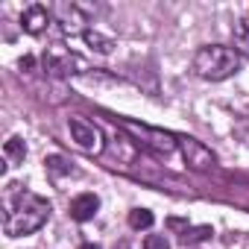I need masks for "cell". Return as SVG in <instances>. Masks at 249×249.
<instances>
[{
	"mask_svg": "<svg viewBox=\"0 0 249 249\" xmlns=\"http://www.w3.org/2000/svg\"><path fill=\"white\" fill-rule=\"evenodd\" d=\"M50 217V202L33 191H21L9 217H6V234L9 237H24V234H33L38 231Z\"/></svg>",
	"mask_w": 249,
	"mask_h": 249,
	"instance_id": "6da1fadb",
	"label": "cell"
},
{
	"mask_svg": "<svg viewBox=\"0 0 249 249\" xmlns=\"http://www.w3.org/2000/svg\"><path fill=\"white\" fill-rule=\"evenodd\" d=\"M237 68H240V56H237V50L223 47V44L199 47L196 56H194V73L202 76V79H211V82H220V79L231 76Z\"/></svg>",
	"mask_w": 249,
	"mask_h": 249,
	"instance_id": "7a4b0ae2",
	"label": "cell"
},
{
	"mask_svg": "<svg viewBox=\"0 0 249 249\" xmlns=\"http://www.w3.org/2000/svg\"><path fill=\"white\" fill-rule=\"evenodd\" d=\"M120 126L126 129V132H132L135 138H138V144H144V147H150V150H156V153H173L176 147H179V138H173V135H167V132H161V129H153V126H138V123H132V120H120Z\"/></svg>",
	"mask_w": 249,
	"mask_h": 249,
	"instance_id": "3957f363",
	"label": "cell"
},
{
	"mask_svg": "<svg viewBox=\"0 0 249 249\" xmlns=\"http://www.w3.org/2000/svg\"><path fill=\"white\" fill-rule=\"evenodd\" d=\"M68 129H71V141L85 150V153H103V132L94 126V123L82 120V117H71L68 120Z\"/></svg>",
	"mask_w": 249,
	"mask_h": 249,
	"instance_id": "277c9868",
	"label": "cell"
},
{
	"mask_svg": "<svg viewBox=\"0 0 249 249\" xmlns=\"http://www.w3.org/2000/svg\"><path fill=\"white\" fill-rule=\"evenodd\" d=\"M179 147H182V156H185V164L194 167V170H211L214 167V156L208 147H202L199 141L194 138H179Z\"/></svg>",
	"mask_w": 249,
	"mask_h": 249,
	"instance_id": "5b68a950",
	"label": "cell"
},
{
	"mask_svg": "<svg viewBox=\"0 0 249 249\" xmlns=\"http://www.w3.org/2000/svg\"><path fill=\"white\" fill-rule=\"evenodd\" d=\"M97 208H100V199H97L94 194H79V196L71 202V217H73L76 223H85V220H91V217L97 214Z\"/></svg>",
	"mask_w": 249,
	"mask_h": 249,
	"instance_id": "8992f818",
	"label": "cell"
},
{
	"mask_svg": "<svg viewBox=\"0 0 249 249\" xmlns=\"http://www.w3.org/2000/svg\"><path fill=\"white\" fill-rule=\"evenodd\" d=\"M21 24H24V30H27L30 36H38V33L47 30V24H50V12H47L44 6H30V9L24 12Z\"/></svg>",
	"mask_w": 249,
	"mask_h": 249,
	"instance_id": "52a82bcc",
	"label": "cell"
},
{
	"mask_svg": "<svg viewBox=\"0 0 249 249\" xmlns=\"http://www.w3.org/2000/svg\"><path fill=\"white\" fill-rule=\"evenodd\" d=\"M44 71L50 76H68L73 73V59L68 53H56V50H47L44 53Z\"/></svg>",
	"mask_w": 249,
	"mask_h": 249,
	"instance_id": "ba28073f",
	"label": "cell"
},
{
	"mask_svg": "<svg viewBox=\"0 0 249 249\" xmlns=\"http://www.w3.org/2000/svg\"><path fill=\"white\" fill-rule=\"evenodd\" d=\"M114 156H117V164H135V156H138V141H129L126 135H117L108 147Z\"/></svg>",
	"mask_w": 249,
	"mask_h": 249,
	"instance_id": "9c48e42d",
	"label": "cell"
},
{
	"mask_svg": "<svg viewBox=\"0 0 249 249\" xmlns=\"http://www.w3.org/2000/svg\"><path fill=\"white\" fill-rule=\"evenodd\" d=\"M153 220H156V217H153L150 208H132V211H129V226H132V229H150Z\"/></svg>",
	"mask_w": 249,
	"mask_h": 249,
	"instance_id": "30bf717a",
	"label": "cell"
},
{
	"mask_svg": "<svg viewBox=\"0 0 249 249\" xmlns=\"http://www.w3.org/2000/svg\"><path fill=\"white\" fill-rule=\"evenodd\" d=\"M85 41H88L97 53H111V47H114V41L106 38V36H100L97 30H88V33H85Z\"/></svg>",
	"mask_w": 249,
	"mask_h": 249,
	"instance_id": "8fae6325",
	"label": "cell"
},
{
	"mask_svg": "<svg viewBox=\"0 0 249 249\" xmlns=\"http://www.w3.org/2000/svg\"><path fill=\"white\" fill-rule=\"evenodd\" d=\"M234 47L240 53H249V18H243L240 24H234Z\"/></svg>",
	"mask_w": 249,
	"mask_h": 249,
	"instance_id": "7c38bea8",
	"label": "cell"
},
{
	"mask_svg": "<svg viewBox=\"0 0 249 249\" xmlns=\"http://www.w3.org/2000/svg\"><path fill=\"white\" fill-rule=\"evenodd\" d=\"M214 234V229L211 226H196V229H185V234H182V243L188 246V243H199V240H208Z\"/></svg>",
	"mask_w": 249,
	"mask_h": 249,
	"instance_id": "4fadbf2b",
	"label": "cell"
},
{
	"mask_svg": "<svg viewBox=\"0 0 249 249\" xmlns=\"http://www.w3.org/2000/svg\"><path fill=\"white\" fill-rule=\"evenodd\" d=\"M3 150H6V156H9L12 161H24V156H27V147H24L21 138H9Z\"/></svg>",
	"mask_w": 249,
	"mask_h": 249,
	"instance_id": "5bb4252c",
	"label": "cell"
},
{
	"mask_svg": "<svg viewBox=\"0 0 249 249\" xmlns=\"http://www.w3.org/2000/svg\"><path fill=\"white\" fill-rule=\"evenodd\" d=\"M44 164H47V170H50V173H71V170H73L62 156H47V159H44Z\"/></svg>",
	"mask_w": 249,
	"mask_h": 249,
	"instance_id": "9a60e30c",
	"label": "cell"
},
{
	"mask_svg": "<svg viewBox=\"0 0 249 249\" xmlns=\"http://www.w3.org/2000/svg\"><path fill=\"white\" fill-rule=\"evenodd\" d=\"M144 249H170V240H167L164 234H147Z\"/></svg>",
	"mask_w": 249,
	"mask_h": 249,
	"instance_id": "2e32d148",
	"label": "cell"
},
{
	"mask_svg": "<svg viewBox=\"0 0 249 249\" xmlns=\"http://www.w3.org/2000/svg\"><path fill=\"white\" fill-rule=\"evenodd\" d=\"M234 135H237L243 144H249V117H243L237 126H234Z\"/></svg>",
	"mask_w": 249,
	"mask_h": 249,
	"instance_id": "e0dca14e",
	"label": "cell"
},
{
	"mask_svg": "<svg viewBox=\"0 0 249 249\" xmlns=\"http://www.w3.org/2000/svg\"><path fill=\"white\" fill-rule=\"evenodd\" d=\"M33 65H36V59H33V56H24V59H21V71H24V68H27V71H30V68H33Z\"/></svg>",
	"mask_w": 249,
	"mask_h": 249,
	"instance_id": "ac0fdd59",
	"label": "cell"
},
{
	"mask_svg": "<svg viewBox=\"0 0 249 249\" xmlns=\"http://www.w3.org/2000/svg\"><path fill=\"white\" fill-rule=\"evenodd\" d=\"M114 249H132V246H129L126 240H120V243H114Z\"/></svg>",
	"mask_w": 249,
	"mask_h": 249,
	"instance_id": "d6986e66",
	"label": "cell"
},
{
	"mask_svg": "<svg viewBox=\"0 0 249 249\" xmlns=\"http://www.w3.org/2000/svg\"><path fill=\"white\" fill-rule=\"evenodd\" d=\"M82 249H100V246H97V243H85Z\"/></svg>",
	"mask_w": 249,
	"mask_h": 249,
	"instance_id": "ffe728a7",
	"label": "cell"
}]
</instances>
